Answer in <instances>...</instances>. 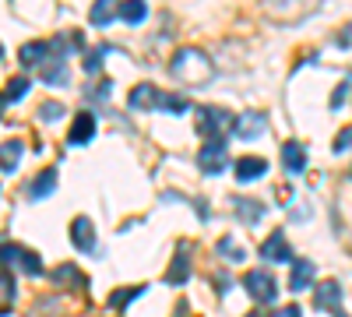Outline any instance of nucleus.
I'll list each match as a JSON object with an SVG mask.
<instances>
[{
	"label": "nucleus",
	"mask_w": 352,
	"mask_h": 317,
	"mask_svg": "<svg viewBox=\"0 0 352 317\" xmlns=\"http://www.w3.org/2000/svg\"><path fill=\"white\" fill-rule=\"evenodd\" d=\"M169 74L176 81H184V85H204L215 67L208 61V53H201L197 46H184V50H176L173 53V61H169Z\"/></svg>",
	"instance_id": "f257e3e1"
},
{
	"label": "nucleus",
	"mask_w": 352,
	"mask_h": 317,
	"mask_svg": "<svg viewBox=\"0 0 352 317\" xmlns=\"http://www.w3.org/2000/svg\"><path fill=\"white\" fill-rule=\"evenodd\" d=\"M232 120L236 117H229V113L219 109V106H197V134L208 138V141H219V134L229 131Z\"/></svg>",
	"instance_id": "f03ea898"
},
{
	"label": "nucleus",
	"mask_w": 352,
	"mask_h": 317,
	"mask_svg": "<svg viewBox=\"0 0 352 317\" xmlns=\"http://www.w3.org/2000/svg\"><path fill=\"white\" fill-rule=\"evenodd\" d=\"M0 265H21V272H25V275H32V278L43 275L39 254H36V250H28V247H18V243H0Z\"/></svg>",
	"instance_id": "7ed1b4c3"
},
{
	"label": "nucleus",
	"mask_w": 352,
	"mask_h": 317,
	"mask_svg": "<svg viewBox=\"0 0 352 317\" xmlns=\"http://www.w3.org/2000/svg\"><path fill=\"white\" fill-rule=\"evenodd\" d=\"M197 166H201V173H208V177H219V173H226V166H229V145H226L222 138H219V141H208V145H201Z\"/></svg>",
	"instance_id": "20e7f679"
},
{
	"label": "nucleus",
	"mask_w": 352,
	"mask_h": 317,
	"mask_svg": "<svg viewBox=\"0 0 352 317\" xmlns=\"http://www.w3.org/2000/svg\"><path fill=\"white\" fill-rule=\"evenodd\" d=\"M243 285H247V293H250L257 303H275V296H278V282L264 272V268L247 272V275H243Z\"/></svg>",
	"instance_id": "39448f33"
},
{
	"label": "nucleus",
	"mask_w": 352,
	"mask_h": 317,
	"mask_svg": "<svg viewBox=\"0 0 352 317\" xmlns=\"http://www.w3.org/2000/svg\"><path fill=\"white\" fill-rule=\"evenodd\" d=\"M261 257H264V261H278V265H282V261H296V257H292L289 240L282 237V229H275V233L261 243Z\"/></svg>",
	"instance_id": "423d86ee"
},
{
	"label": "nucleus",
	"mask_w": 352,
	"mask_h": 317,
	"mask_svg": "<svg viewBox=\"0 0 352 317\" xmlns=\"http://www.w3.org/2000/svg\"><path fill=\"white\" fill-rule=\"evenodd\" d=\"M71 243H74V250H81V254H92V250H96V229H92V222H88L85 215H78V219L71 222Z\"/></svg>",
	"instance_id": "0eeeda50"
},
{
	"label": "nucleus",
	"mask_w": 352,
	"mask_h": 317,
	"mask_svg": "<svg viewBox=\"0 0 352 317\" xmlns=\"http://www.w3.org/2000/svg\"><path fill=\"white\" fill-rule=\"evenodd\" d=\"M232 131H236V138L250 141V138H261L264 131H268V120H264L261 113H243V117L232 120Z\"/></svg>",
	"instance_id": "6e6552de"
},
{
	"label": "nucleus",
	"mask_w": 352,
	"mask_h": 317,
	"mask_svg": "<svg viewBox=\"0 0 352 317\" xmlns=\"http://www.w3.org/2000/svg\"><path fill=\"white\" fill-rule=\"evenodd\" d=\"M92 138H96V117L88 109H81L78 117H74V127H71L67 141H71V145H88Z\"/></svg>",
	"instance_id": "1a4fd4ad"
},
{
	"label": "nucleus",
	"mask_w": 352,
	"mask_h": 317,
	"mask_svg": "<svg viewBox=\"0 0 352 317\" xmlns=\"http://www.w3.org/2000/svg\"><path fill=\"white\" fill-rule=\"evenodd\" d=\"M282 166H285V173H292V177H300V173L307 169V152H303L300 141H285L282 145Z\"/></svg>",
	"instance_id": "9d476101"
},
{
	"label": "nucleus",
	"mask_w": 352,
	"mask_h": 317,
	"mask_svg": "<svg viewBox=\"0 0 352 317\" xmlns=\"http://www.w3.org/2000/svg\"><path fill=\"white\" fill-rule=\"evenodd\" d=\"M187 243H180V250H176V257H173V265L166 268V282L169 285H184L187 282V275H190V257H187Z\"/></svg>",
	"instance_id": "9b49d317"
},
{
	"label": "nucleus",
	"mask_w": 352,
	"mask_h": 317,
	"mask_svg": "<svg viewBox=\"0 0 352 317\" xmlns=\"http://www.w3.org/2000/svg\"><path fill=\"white\" fill-rule=\"evenodd\" d=\"M342 303V285L338 282H320L314 289V307L317 310H338Z\"/></svg>",
	"instance_id": "f8f14e48"
},
{
	"label": "nucleus",
	"mask_w": 352,
	"mask_h": 317,
	"mask_svg": "<svg viewBox=\"0 0 352 317\" xmlns=\"http://www.w3.org/2000/svg\"><path fill=\"white\" fill-rule=\"evenodd\" d=\"M314 275H317V268H314V261H292V275H289V289L292 293H303V289H310V282H314Z\"/></svg>",
	"instance_id": "ddd939ff"
},
{
	"label": "nucleus",
	"mask_w": 352,
	"mask_h": 317,
	"mask_svg": "<svg viewBox=\"0 0 352 317\" xmlns=\"http://www.w3.org/2000/svg\"><path fill=\"white\" fill-rule=\"evenodd\" d=\"M50 50H53V43H43V39L25 43V46H21V64H25V67H43V64L50 61Z\"/></svg>",
	"instance_id": "4468645a"
},
{
	"label": "nucleus",
	"mask_w": 352,
	"mask_h": 317,
	"mask_svg": "<svg viewBox=\"0 0 352 317\" xmlns=\"http://www.w3.org/2000/svg\"><path fill=\"white\" fill-rule=\"evenodd\" d=\"M264 169H268V162H264L261 155H243V159L236 162V180H240V184H254V180L264 177Z\"/></svg>",
	"instance_id": "2eb2a0df"
},
{
	"label": "nucleus",
	"mask_w": 352,
	"mask_h": 317,
	"mask_svg": "<svg viewBox=\"0 0 352 317\" xmlns=\"http://www.w3.org/2000/svg\"><path fill=\"white\" fill-rule=\"evenodd\" d=\"M162 102V92L155 89V85H148V81H144V85H138V89L131 92V109H155Z\"/></svg>",
	"instance_id": "dca6fc26"
},
{
	"label": "nucleus",
	"mask_w": 352,
	"mask_h": 317,
	"mask_svg": "<svg viewBox=\"0 0 352 317\" xmlns=\"http://www.w3.org/2000/svg\"><path fill=\"white\" fill-rule=\"evenodd\" d=\"M53 190H56V169H43L39 177L25 187V194L32 197V201H43V197H50Z\"/></svg>",
	"instance_id": "f3484780"
},
{
	"label": "nucleus",
	"mask_w": 352,
	"mask_h": 317,
	"mask_svg": "<svg viewBox=\"0 0 352 317\" xmlns=\"http://www.w3.org/2000/svg\"><path fill=\"white\" fill-rule=\"evenodd\" d=\"M232 208H236V215L247 226H254V222L264 219V205H257V201H250V197H232Z\"/></svg>",
	"instance_id": "a211bd4d"
},
{
	"label": "nucleus",
	"mask_w": 352,
	"mask_h": 317,
	"mask_svg": "<svg viewBox=\"0 0 352 317\" xmlns=\"http://www.w3.org/2000/svg\"><path fill=\"white\" fill-rule=\"evenodd\" d=\"M21 152H25L21 141H4V145H0V173H14Z\"/></svg>",
	"instance_id": "6ab92c4d"
},
{
	"label": "nucleus",
	"mask_w": 352,
	"mask_h": 317,
	"mask_svg": "<svg viewBox=\"0 0 352 317\" xmlns=\"http://www.w3.org/2000/svg\"><path fill=\"white\" fill-rule=\"evenodd\" d=\"M116 18H124V21L138 25V21L148 18V8H144L141 0H124V4H116Z\"/></svg>",
	"instance_id": "aec40b11"
},
{
	"label": "nucleus",
	"mask_w": 352,
	"mask_h": 317,
	"mask_svg": "<svg viewBox=\"0 0 352 317\" xmlns=\"http://www.w3.org/2000/svg\"><path fill=\"white\" fill-rule=\"evenodd\" d=\"M50 67H43V81H50V85H67V64H64V53H56V56H50Z\"/></svg>",
	"instance_id": "412c9836"
},
{
	"label": "nucleus",
	"mask_w": 352,
	"mask_h": 317,
	"mask_svg": "<svg viewBox=\"0 0 352 317\" xmlns=\"http://www.w3.org/2000/svg\"><path fill=\"white\" fill-rule=\"evenodd\" d=\"M141 293H144V285H131V289H116V293H109V300H106V303H109V310H124V307H127L134 296H141Z\"/></svg>",
	"instance_id": "4be33fe9"
},
{
	"label": "nucleus",
	"mask_w": 352,
	"mask_h": 317,
	"mask_svg": "<svg viewBox=\"0 0 352 317\" xmlns=\"http://www.w3.org/2000/svg\"><path fill=\"white\" fill-rule=\"evenodd\" d=\"M11 300H14V282H11V275L4 268H0V310H8Z\"/></svg>",
	"instance_id": "5701e85b"
},
{
	"label": "nucleus",
	"mask_w": 352,
	"mask_h": 317,
	"mask_svg": "<svg viewBox=\"0 0 352 317\" xmlns=\"http://www.w3.org/2000/svg\"><path fill=\"white\" fill-rule=\"evenodd\" d=\"M113 18H116V8L109 4V0H99V4L92 8V25H106Z\"/></svg>",
	"instance_id": "b1692460"
},
{
	"label": "nucleus",
	"mask_w": 352,
	"mask_h": 317,
	"mask_svg": "<svg viewBox=\"0 0 352 317\" xmlns=\"http://www.w3.org/2000/svg\"><path fill=\"white\" fill-rule=\"evenodd\" d=\"M106 53H109V46H99V50H92V53H85V71H88V74H99Z\"/></svg>",
	"instance_id": "393cba45"
},
{
	"label": "nucleus",
	"mask_w": 352,
	"mask_h": 317,
	"mask_svg": "<svg viewBox=\"0 0 352 317\" xmlns=\"http://www.w3.org/2000/svg\"><path fill=\"white\" fill-rule=\"evenodd\" d=\"M32 85H28V78H11V85H8V92H4V99L8 102H14V99H21Z\"/></svg>",
	"instance_id": "a878e982"
},
{
	"label": "nucleus",
	"mask_w": 352,
	"mask_h": 317,
	"mask_svg": "<svg viewBox=\"0 0 352 317\" xmlns=\"http://www.w3.org/2000/svg\"><path fill=\"white\" fill-rule=\"evenodd\" d=\"M162 109H169V113H187L190 109V102L184 99V96H162V102H159Z\"/></svg>",
	"instance_id": "bb28decb"
},
{
	"label": "nucleus",
	"mask_w": 352,
	"mask_h": 317,
	"mask_svg": "<svg viewBox=\"0 0 352 317\" xmlns=\"http://www.w3.org/2000/svg\"><path fill=\"white\" fill-rule=\"evenodd\" d=\"M53 278H56V282H60V278H71L74 285H88V278H81L74 265H64V268H56V272H53Z\"/></svg>",
	"instance_id": "cd10ccee"
},
{
	"label": "nucleus",
	"mask_w": 352,
	"mask_h": 317,
	"mask_svg": "<svg viewBox=\"0 0 352 317\" xmlns=\"http://www.w3.org/2000/svg\"><path fill=\"white\" fill-rule=\"evenodd\" d=\"M219 254H229V261H243V250H240L236 243H232L229 237H226V240H219Z\"/></svg>",
	"instance_id": "c85d7f7f"
},
{
	"label": "nucleus",
	"mask_w": 352,
	"mask_h": 317,
	"mask_svg": "<svg viewBox=\"0 0 352 317\" xmlns=\"http://www.w3.org/2000/svg\"><path fill=\"white\" fill-rule=\"evenodd\" d=\"M39 117L43 120H56V117H64V106L60 102H43L39 106Z\"/></svg>",
	"instance_id": "c756f323"
},
{
	"label": "nucleus",
	"mask_w": 352,
	"mask_h": 317,
	"mask_svg": "<svg viewBox=\"0 0 352 317\" xmlns=\"http://www.w3.org/2000/svg\"><path fill=\"white\" fill-rule=\"evenodd\" d=\"M331 149H335V152H349V149H352V127H345V131L335 138V145H331Z\"/></svg>",
	"instance_id": "7c9ffc66"
},
{
	"label": "nucleus",
	"mask_w": 352,
	"mask_h": 317,
	"mask_svg": "<svg viewBox=\"0 0 352 317\" xmlns=\"http://www.w3.org/2000/svg\"><path fill=\"white\" fill-rule=\"evenodd\" d=\"M345 99H349V85H338L335 96H331V109H342V106H345Z\"/></svg>",
	"instance_id": "2f4dec72"
},
{
	"label": "nucleus",
	"mask_w": 352,
	"mask_h": 317,
	"mask_svg": "<svg viewBox=\"0 0 352 317\" xmlns=\"http://www.w3.org/2000/svg\"><path fill=\"white\" fill-rule=\"evenodd\" d=\"M278 317H303V310H300L296 303H289V307H282V310H278Z\"/></svg>",
	"instance_id": "473e14b6"
},
{
	"label": "nucleus",
	"mask_w": 352,
	"mask_h": 317,
	"mask_svg": "<svg viewBox=\"0 0 352 317\" xmlns=\"http://www.w3.org/2000/svg\"><path fill=\"white\" fill-rule=\"evenodd\" d=\"M176 317H187V307H180V310H176Z\"/></svg>",
	"instance_id": "72a5a7b5"
},
{
	"label": "nucleus",
	"mask_w": 352,
	"mask_h": 317,
	"mask_svg": "<svg viewBox=\"0 0 352 317\" xmlns=\"http://www.w3.org/2000/svg\"><path fill=\"white\" fill-rule=\"evenodd\" d=\"M4 102H8V99H4V96H0V109H4Z\"/></svg>",
	"instance_id": "f704fd0d"
},
{
	"label": "nucleus",
	"mask_w": 352,
	"mask_h": 317,
	"mask_svg": "<svg viewBox=\"0 0 352 317\" xmlns=\"http://www.w3.org/2000/svg\"><path fill=\"white\" fill-rule=\"evenodd\" d=\"M0 61H4V46H0Z\"/></svg>",
	"instance_id": "c9c22d12"
},
{
	"label": "nucleus",
	"mask_w": 352,
	"mask_h": 317,
	"mask_svg": "<svg viewBox=\"0 0 352 317\" xmlns=\"http://www.w3.org/2000/svg\"><path fill=\"white\" fill-rule=\"evenodd\" d=\"M338 317H349V314H342V310H338Z\"/></svg>",
	"instance_id": "e433bc0d"
},
{
	"label": "nucleus",
	"mask_w": 352,
	"mask_h": 317,
	"mask_svg": "<svg viewBox=\"0 0 352 317\" xmlns=\"http://www.w3.org/2000/svg\"><path fill=\"white\" fill-rule=\"evenodd\" d=\"M250 317H257V314H250Z\"/></svg>",
	"instance_id": "4c0bfd02"
}]
</instances>
